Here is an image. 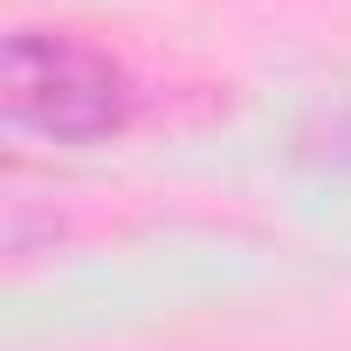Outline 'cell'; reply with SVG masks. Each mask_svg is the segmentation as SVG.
Returning a JSON list of instances; mask_svg holds the SVG:
<instances>
[{"label": "cell", "mask_w": 351, "mask_h": 351, "mask_svg": "<svg viewBox=\"0 0 351 351\" xmlns=\"http://www.w3.org/2000/svg\"><path fill=\"white\" fill-rule=\"evenodd\" d=\"M0 110L21 138L42 145H104L131 117V76L97 42L14 28L0 56Z\"/></svg>", "instance_id": "6da1fadb"}]
</instances>
